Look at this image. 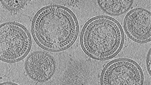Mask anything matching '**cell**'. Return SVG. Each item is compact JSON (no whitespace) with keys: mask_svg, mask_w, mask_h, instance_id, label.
Returning a JSON list of instances; mask_svg holds the SVG:
<instances>
[{"mask_svg":"<svg viewBox=\"0 0 151 85\" xmlns=\"http://www.w3.org/2000/svg\"><path fill=\"white\" fill-rule=\"evenodd\" d=\"M144 74L140 65L129 58H120L109 62L101 71V85H142Z\"/></svg>","mask_w":151,"mask_h":85,"instance_id":"4","label":"cell"},{"mask_svg":"<svg viewBox=\"0 0 151 85\" xmlns=\"http://www.w3.org/2000/svg\"><path fill=\"white\" fill-rule=\"evenodd\" d=\"M31 32L35 41L41 49L60 52L71 47L77 39L79 24L73 11L63 5L44 6L32 18Z\"/></svg>","mask_w":151,"mask_h":85,"instance_id":"1","label":"cell"},{"mask_svg":"<svg viewBox=\"0 0 151 85\" xmlns=\"http://www.w3.org/2000/svg\"><path fill=\"white\" fill-rule=\"evenodd\" d=\"M1 85H17V84L14 83H12V82L7 81V82H4V83H1Z\"/></svg>","mask_w":151,"mask_h":85,"instance_id":"10","label":"cell"},{"mask_svg":"<svg viewBox=\"0 0 151 85\" xmlns=\"http://www.w3.org/2000/svg\"><path fill=\"white\" fill-rule=\"evenodd\" d=\"M124 39V30L118 20L108 15H97L85 24L80 42L88 56L94 60L106 61L120 52Z\"/></svg>","mask_w":151,"mask_h":85,"instance_id":"2","label":"cell"},{"mask_svg":"<svg viewBox=\"0 0 151 85\" xmlns=\"http://www.w3.org/2000/svg\"><path fill=\"white\" fill-rule=\"evenodd\" d=\"M56 68L55 59L52 55L43 51L34 52L24 62L25 73L34 81L43 83L54 76Z\"/></svg>","mask_w":151,"mask_h":85,"instance_id":"6","label":"cell"},{"mask_svg":"<svg viewBox=\"0 0 151 85\" xmlns=\"http://www.w3.org/2000/svg\"><path fill=\"white\" fill-rule=\"evenodd\" d=\"M32 40L27 28L18 22H5L0 25V59L7 63L20 62L31 51Z\"/></svg>","mask_w":151,"mask_h":85,"instance_id":"3","label":"cell"},{"mask_svg":"<svg viewBox=\"0 0 151 85\" xmlns=\"http://www.w3.org/2000/svg\"><path fill=\"white\" fill-rule=\"evenodd\" d=\"M27 0H2V6L9 11H18L22 9L27 3Z\"/></svg>","mask_w":151,"mask_h":85,"instance_id":"8","label":"cell"},{"mask_svg":"<svg viewBox=\"0 0 151 85\" xmlns=\"http://www.w3.org/2000/svg\"><path fill=\"white\" fill-rule=\"evenodd\" d=\"M99 7L108 15L120 16L127 12L134 3L133 0H99Z\"/></svg>","mask_w":151,"mask_h":85,"instance_id":"7","label":"cell"},{"mask_svg":"<svg viewBox=\"0 0 151 85\" xmlns=\"http://www.w3.org/2000/svg\"><path fill=\"white\" fill-rule=\"evenodd\" d=\"M124 31L129 38L137 44L151 41V12L142 7L132 9L123 20Z\"/></svg>","mask_w":151,"mask_h":85,"instance_id":"5","label":"cell"},{"mask_svg":"<svg viewBox=\"0 0 151 85\" xmlns=\"http://www.w3.org/2000/svg\"><path fill=\"white\" fill-rule=\"evenodd\" d=\"M146 66L147 69V72L149 73L150 76H151V48L150 49L149 51L147 53V58H146Z\"/></svg>","mask_w":151,"mask_h":85,"instance_id":"9","label":"cell"}]
</instances>
